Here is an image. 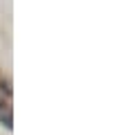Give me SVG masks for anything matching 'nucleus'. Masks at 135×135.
I'll use <instances>...</instances> for the list:
<instances>
[{
  "label": "nucleus",
  "mask_w": 135,
  "mask_h": 135,
  "mask_svg": "<svg viewBox=\"0 0 135 135\" xmlns=\"http://www.w3.org/2000/svg\"><path fill=\"white\" fill-rule=\"evenodd\" d=\"M11 90L5 79H0V124L5 128H11Z\"/></svg>",
  "instance_id": "obj_1"
}]
</instances>
